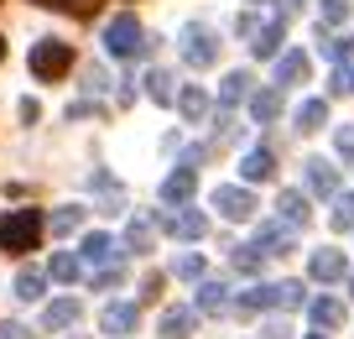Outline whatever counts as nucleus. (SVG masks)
I'll use <instances>...</instances> for the list:
<instances>
[{"label":"nucleus","instance_id":"nucleus-1","mask_svg":"<svg viewBox=\"0 0 354 339\" xmlns=\"http://www.w3.org/2000/svg\"><path fill=\"white\" fill-rule=\"evenodd\" d=\"M42 235H47V219L37 214V209H16V214L0 219V251H11V256L37 251V245H42Z\"/></svg>","mask_w":354,"mask_h":339},{"label":"nucleus","instance_id":"nucleus-2","mask_svg":"<svg viewBox=\"0 0 354 339\" xmlns=\"http://www.w3.org/2000/svg\"><path fill=\"white\" fill-rule=\"evenodd\" d=\"M302 303H308L302 282H266V287L240 293V313H261V308H302Z\"/></svg>","mask_w":354,"mask_h":339},{"label":"nucleus","instance_id":"nucleus-3","mask_svg":"<svg viewBox=\"0 0 354 339\" xmlns=\"http://www.w3.org/2000/svg\"><path fill=\"white\" fill-rule=\"evenodd\" d=\"M146 47H151V42H146L136 11H120L110 26H104V53H110V58H141Z\"/></svg>","mask_w":354,"mask_h":339},{"label":"nucleus","instance_id":"nucleus-4","mask_svg":"<svg viewBox=\"0 0 354 339\" xmlns=\"http://www.w3.org/2000/svg\"><path fill=\"white\" fill-rule=\"evenodd\" d=\"M32 73L42 78V84H53V78H63L68 68H73V47L68 42H57V37H42V42H32Z\"/></svg>","mask_w":354,"mask_h":339},{"label":"nucleus","instance_id":"nucleus-5","mask_svg":"<svg viewBox=\"0 0 354 339\" xmlns=\"http://www.w3.org/2000/svg\"><path fill=\"white\" fill-rule=\"evenodd\" d=\"M183 63L188 68H214L219 63V37L209 32V26H183Z\"/></svg>","mask_w":354,"mask_h":339},{"label":"nucleus","instance_id":"nucleus-6","mask_svg":"<svg viewBox=\"0 0 354 339\" xmlns=\"http://www.w3.org/2000/svg\"><path fill=\"white\" fill-rule=\"evenodd\" d=\"M214 209H219L224 219H234V225H245V219L255 214V193H250V188L224 183V188H214Z\"/></svg>","mask_w":354,"mask_h":339},{"label":"nucleus","instance_id":"nucleus-7","mask_svg":"<svg viewBox=\"0 0 354 339\" xmlns=\"http://www.w3.org/2000/svg\"><path fill=\"white\" fill-rule=\"evenodd\" d=\"M162 230L172 235V241H203V235H209V219H203V209H177V214H162Z\"/></svg>","mask_w":354,"mask_h":339},{"label":"nucleus","instance_id":"nucleus-8","mask_svg":"<svg viewBox=\"0 0 354 339\" xmlns=\"http://www.w3.org/2000/svg\"><path fill=\"white\" fill-rule=\"evenodd\" d=\"M136 324H141V308H136V303H110L100 313V329H104V334H115V339L136 334Z\"/></svg>","mask_w":354,"mask_h":339},{"label":"nucleus","instance_id":"nucleus-9","mask_svg":"<svg viewBox=\"0 0 354 339\" xmlns=\"http://www.w3.org/2000/svg\"><path fill=\"white\" fill-rule=\"evenodd\" d=\"M193 188H198V167L183 162L177 173H167V183H162V204H188Z\"/></svg>","mask_w":354,"mask_h":339},{"label":"nucleus","instance_id":"nucleus-10","mask_svg":"<svg viewBox=\"0 0 354 339\" xmlns=\"http://www.w3.org/2000/svg\"><path fill=\"white\" fill-rule=\"evenodd\" d=\"M281 42H287V16H277V21L255 26V37H250V53H255V58H277V53H281Z\"/></svg>","mask_w":354,"mask_h":339},{"label":"nucleus","instance_id":"nucleus-11","mask_svg":"<svg viewBox=\"0 0 354 339\" xmlns=\"http://www.w3.org/2000/svg\"><path fill=\"white\" fill-rule=\"evenodd\" d=\"M308 272H313V282H344L349 266H344V251H313Z\"/></svg>","mask_w":354,"mask_h":339},{"label":"nucleus","instance_id":"nucleus-12","mask_svg":"<svg viewBox=\"0 0 354 339\" xmlns=\"http://www.w3.org/2000/svg\"><path fill=\"white\" fill-rule=\"evenodd\" d=\"M277 219H281V225H292V230H302V225L313 219V209H308V198H302L297 188H287V193L277 198Z\"/></svg>","mask_w":354,"mask_h":339},{"label":"nucleus","instance_id":"nucleus-13","mask_svg":"<svg viewBox=\"0 0 354 339\" xmlns=\"http://www.w3.org/2000/svg\"><path fill=\"white\" fill-rule=\"evenodd\" d=\"M308 53H281L277 58V89H292V84H308Z\"/></svg>","mask_w":354,"mask_h":339},{"label":"nucleus","instance_id":"nucleus-14","mask_svg":"<svg viewBox=\"0 0 354 339\" xmlns=\"http://www.w3.org/2000/svg\"><path fill=\"white\" fill-rule=\"evenodd\" d=\"M115 251H120V245H115V241H110L104 230L84 235V261H88V266H115V261H120Z\"/></svg>","mask_w":354,"mask_h":339},{"label":"nucleus","instance_id":"nucleus-15","mask_svg":"<svg viewBox=\"0 0 354 339\" xmlns=\"http://www.w3.org/2000/svg\"><path fill=\"white\" fill-rule=\"evenodd\" d=\"M277 173V157L266 152V146H255V152H245V162H240V177L245 183H266V177Z\"/></svg>","mask_w":354,"mask_h":339},{"label":"nucleus","instance_id":"nucleus-16","mask_svg":"<svg viewBox=\"0 0 354 339\" xmlns=\"http://www.w3.org/2000/svg\"><path fill=\"white\" fill-rule=\"evenodd\" d=\"M250 84H255V78L245 73V68H234V73H224V84H219V105H224V110H234V105H240V99H250Z\"/></svg>","mask_w":354,"mask_h":339},{"label":"nucleus","instance_id":"nucleus-17","mask_svg":"<svg viewBox=\"0 0 354 339\" xmlns=\"http://www.w3.org/2000/svg\"><path fill=\"white\" fill-rule=\"evenodd\" d=\"M323 125H328V99H302L297 105V131L313 136V131H323Z\"/></svg>","mask_w":354,"mask_h":339},{"label":"nucleus","instance_id":"nucleus-18","mask_svg":"<svg viewBox=\"0 0 354 339\" xmlns=\"http://www.w3.org/2000/svg\"><path fill=\"white\" fill-rule=\"evenodd\" d=\"M193 318H198V308H167L162 313V339H188Z\"/></svg>","mask_w":354,"mask_h":339},{"label":"nucleus","instance_id":"nucleus-19","mask_svg":"<svg viewBox=\"0 0 354 339\" xmlns=\"http://www.w3.org/2000/svg\"><path fill=\"white\" fill-rule=\"evenodd\" d=\"M308 188L323 193V198H333V193H339V173H333L323 157H313V162H308Z\"/></svg>","mask_w":354,"mask_h":339},{"label":"nucleus","instance_id":"nucleus-20","mask_svg":"<svg viewBox=\"0 0 354 339\" xmlns=\"http://www.w3.org/2000/svg\"><path fill=\"white\" fill-rule=\"evenodd\" d=\"M193 308H198V313H224V308H230V287L224 282H198Z\"/></svg>","mask_w":354,"mask_h":339},{"label":"nucleus","instance_id":"nucleus-21","mask_svg":"<svg viewBox=\"0 0 354 339\" xmlns=\"http://www.w3.org/2000/svg\"><path fill=\"white\" fill-rule=\"evenodd\" d=\"M250 115H255L261 125H271V121L281 115V89L271 84V89H261V94H250Z\"/></svg>","mask_w":354,"mask_h":339},{"label":"nucleus","instance_id":"nucleus-22","mask_svg":"<svg viewBox=\"0 0 354 339\" xmlns=\"http://www.w3.org/2000/svg\"><path fill=\"white\" fill-rule=\"evenodd\" d=\"M308 313H313V324H318V329H339L344 324V303H339V297H313Z\"/></svg>","mask_w":354,"mask_h":339},{"label":"nucleus","instance_id":"nucleus-23","mask_svg":"<svg viewBox=\"0 0 354 339\" xmlns=\"http://www.w3.org/2000/svg\"><path fill=\"white\" fill-rule=\"evenodd\" d=\"M177 110H183V121H193V125H198L203 115H209V94H203L198 84H188L183 94H177Z\"/></svg>","mask_w":354,"mask_h":339},{"label":"nucleus","instance_id":"nucleus-24","mask_svg":"<svg viewBox=\"0 0 354 339\" xmlns=\"http://www.w3.org/2000/svg\"><path fill=\"white\" fill-rule=\"evenodd\" d=\"M318 47H323V58H333V63H349V58H354V37L323 32V26H318Z\"/></svg>","mask_w":354,"mask_h":339},{"label":"nucleus","instance_id":"nucleus-25","mask_svg":"<svg viewBox=\"0 0 354 339\" xmlns=\"http://www.w3.org/2000/svg\"><path fill=\"white\" fill-rule=\"evenodd\" d=\"M42 324H47V329H68V324H78V297H57V303H47Z\"/></svg>","mask_w":354,"mask_h":339},{"label":"nucleus","instance_id":"nucleus-26","mask_svg":"<svg viewBox=\"0 0 354 339\" xmlns=\"http://www.w3.org/2000/svg\"><path fill=\"white\" fill-rule=\"evenodd\" d=\"M84 214H88V209H78V204H63L53 219H47V230H53V235H73L78 225H84Z\"/></svg>","mask_w":354,"mask_h":339},{"label":"nucleus","instance_id":"nucleus-27","mask_svg":"<svg viewBox=\"0 0 354 339\" xmlns=\"http://www.w3.org/2000/svg\"><path fill=\"white\" fill-rule=\"evenodd\" d=\"M146 94H151L156 105H172V99H177V89H172V73H167V68H151V73H146Z\"/></svg>","mask_w":354,"mask_h":339},{"label":"nucleus","instance_id":"nucleus-28","mask_svg":"<svg viewBox=\"0 0 354 339\" xmlns=\"http://www.w3.org/2000/svg\"><path fill=\"white\" fill-rule=\"evenodd\" d=\"M230 261H234V272H245V277H255V272H261V266H266V261H271V256H266V251H261V245H255V241H250V245H240V251H234V256H230Z\"/></svg>","mask_w":354,"mask_h":339},{"label":"nucleus","instance_id":"nucleus-29","mask_svg":"<svg viewBox=\"0 0 354 339\" xmlns=\"http://www.w3.org/2000/svg\"><path fill=\"white\" fill-rule=\"evenodd\" d=\"M125 251H136V256L151 251V219H131V230H125Z\"/></svg>","mask_w":354,"mask_h":339},{"label":"nucleus","instance_id":"nucleus-30","mask_svg":"<svg viewBox=\"0 0 354 339\" xmlns=\"http://www.w3.org/2000/svg\"><path fill=\"white\" fill-rule=\"evenodd\" d=\"M349 11H354L349 0H323V11H318V26H323V32H333V26H344V21H349Z\"/></svg>","mask_w":354,"mask_h":339},{"label":"nucleus","instance_id":"nucleus-31","mask_svg":"<svg viewBox=\"0 0 354 339\" xmlns=\"http://www.w3.org/2000/svg\"><path fill=\"white\" fill-rule=\"evenodd\" d=\"M47 272H53V282H78V272H84V261H78V256H68V251H57Z\"/></svg>","mask_w":354,"mask_h":339},{"label":"nucleus","instance_id":"nucleus-32","mask_svg":"<svg viewBox=\"0 0 354 339\" xmlns=\"http://www.w3.org/2000/svg\"><path fill=\"white\" fill-rule=\"evenodd\" d=\"M42 287H47L42 272H21V277H16V297H21V303H37V297H42Z\"/></svg>","mask_w":354,"mask_h":339},{"label":"nucleus","instance_id":"nucleus-33","mask_svg":"<svg viewBox=\"0 0 354 339\" xmlns=\"http://www.w3.org/2000/svg\"><path fill=\"white\" fill-rule=\"evenodd\" d=\"M333 230H354V193H333Z\"/></svg>","mask_w":354,"mask_h":339},{"label":"nucleus","instance_id":"nucleus-34","mask_svg":"<svg viewBox=\"0 0 354 339\" xmlns=\"http://www.w3.org/2000/svg\"><path fill=\"white\" fill-rule=\"evenodd\" d=\"M172 272L183 277V282H198V277H203V256H193V251H188V256H177Z\"/></svg>","mask_w":354,"mask_h":339},{"label":"nucleus","instance_id":"nucleus-35","mask_svg":"<svg viewBox=\"0 0 354 339\" xmlns=\"http://www.w3.org/2000/svg\"><path fill=\"white\" fill-rule=\"evenodd\" d=\"M328 89H333V94H354V68L339 63V68H333V78H328Z\"/></svg>","mask_w":354,"mask_h":339},{"label":"nucleus","instance_id":"nucleus-36","mask_svg":"<svg viewBox=\"0 0 354 339\" xmlns=\"http://www.w3.org/2000/svg\"><path fill=\"white\" fill-rule=\"evenodd\" d=\"M42 6H57V11H73V16H88L100 0H42Z\"/></svg>","mask_w":354,"mask_h":339},{"label":"nucleus","instance_id":"nucleus-37","mask_svg":"<svg viewBox=\"0 0 354 339\" xmlns=\"http://www.w3.org/2000/svg\"><path fill=\"white\" fill-rule=\"evenodd\" d=\"M333 146H339V157L354 162V125H339V131H333Z\"/></svg>","mask_w":354,"mask_h":339},{"label":"nucleus","instance_id":"nucleus-38","mask_svg":"<svg viewBox=\"0 0 354 339\" xmlns=\"http://www.w3.org/2000/svg\"><path fill=\"white\" fill-rule=\"evenodd\" d=\"M261 334H266V339H292V324H287V318H271Z\"/></svg>","mask_w":354,"mask_h":339},{"label":"nucleus","instance_id":"nucleus-39","mask_svg":"<svg viewBox=\"0 0 354 339\" xmlns=\"http://www.w3.org/2000/svg\"><path fill=\"white\" fill-rule=\"evenodd\" d=\"M0 339H32V329L16 324V318H6V324H0Z\"/></svg>","mask_w":354,"mask_h":339},{"label":"nucleus","instance_id":"nucleus-40","mask_svg":"<svg viewBox=\"0 0 354 339\" xmlns=\"http://www.w3.org/2000/svg\"><path fill=\"white\" fill-rule=\"evenodd\" d=\"M84 89H88V94H104V68H88V73H84Z\"/></svg>","mask_w":354,"mask_h":339},{"label":"nucleus","instance_id":"nucleus-41","mask_svg":"<svg viewBox=\"0 0 354 339\" xmlns=\"http://www.w3.org/2000/svg\"><path fill=\"white\" fill-rule=\"evenodd\" d=\"M302 6H308V0H281V11H277V16H297Z\"/></svg>","mask_w":354,"mask_h":339},{"label":"nucleus","instance_id":"nucleus-42","mask_svg":"<svg viewBox=\"0 0 354 339\" xmlns=\"http://www.w3.org/2000/svg\"><path fill=\"white\" fill-rule=\"evenodd\" d=\"M349 297H354V277H349Z\"/></svg>","mask_w":354,"mask_h":339},{"label":"nucleus","instance_id":"nucleus-43","mask_svg":"<svg viewBox=\"0 0 354 339\" xmlns=\"http://www.w3.org/2000/svg\"><path fill=\"white\" fill-rule=\"evenodd\" d=\"M0 58H6V42H0Z\"/></svg>","mask_w":354,"mask_h":339},{"label":"nucleus","instance_id":"nucleus-44","mask_svg":"<svg viewBox=\"0 0 354 339\" xmlns=\"http://www.w3.org/2000/svg\"><path fill=\"white\" fill-rule=\"evenodd\" d=\"M313 339H323V334H313Z\"/></svg>","mask_w":354,"mask_h":339}]
</instances>
